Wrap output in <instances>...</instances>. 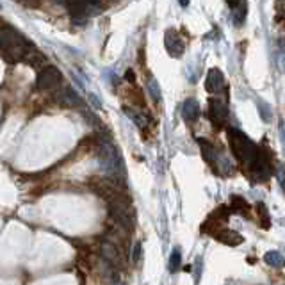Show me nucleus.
Segmentation results:
<instances>
[{
	"label": "nucleus",
	"mask_w": 285,
	"mask_h": 285,
	"mask_svg": "<svg viewBox=\"0 0 285 285\" xmlns=\"http://www.w3.org/2000/svg\"><path fill=\"white\" fill-rule=\"evenodd\" d=\"M64 4L68 5L70 13L75 16V18H80V16L86 15V9L89 5L86 4V0H64Z\"/></svg>",
	"instance_id": "nucleus-14"
},
{
	"label": "nucleus",
	"mask_w": 285,
	"mask_h": 285,
	"mask_svg": "<svg viewBox=\"0 0 285 285\" xmlns=\"http://www.w3.org/2000/svg\"><path fill=\"white\" fill-rule=\"evenodd\" d=\"M55 102L63 105V107H79V109L84 107V102L80 100V96L70 86H64L63 89L59 88L55 91Z\"/></svg>",
	"instance_id": "nucleus-7"
},
{
	"label": "nucleus",
	"mask_w": 285,
	"mask_h": 285,
	"mask_svg": "<svg viewBox=\"0 0 285 285\" xmlns=\"http://www.w3.org/2000/svg\"><path fill=\"white\" fill-rule=\"evenodd\" d=\"M125 253L127 251L123 250L121 246L113 241H109V239L100 242V255H102V259L105 262H109L113 267H116V269H119V267L125 265Z\"/></svg>",
	"instance_id": "nucleus-4"
},
{
	"label": "nucleus",
	"mask_w": 285,
	"mask_h": 285,
	"mask_svg": "<svg viewBox=\"0 0 285 285\" xmlns=\"http://www.w3.org/2000/svg\"><path fill=\"white\" fill-rule=\"evenodd\" d=\"M30 45L13 27H0V57L7 63H18L29 52Z\"/></svg>",
	"instance_id": "nucleus-2"
},
{
	"label": "nucleus",
	"mask_w": 285,
	"mask_h": 285,
	"mask_svg": "<svg viewBox=\"0 0 285 285\" xmlns=\"http://www.w3.org/2000/svg\"><path fill=\"white\" fill-rule=\"evenodd\" d=\"M180 265H182V253H180L178 248H175L171 257H169V271H171V273H177V271L180 269Z\"/></svg>",
	"instance_id": "nucleus-18"
},
{
	"label": "nucleus",
	"mask_w": 285,
	"mask_h": 285,
	"mask_svg": "<svg viewBox=\"0 0 285 285\" xmlns=\"http://www.w3.org/2000/svg\"><path fill=\"white\" fill-rule=\"evenodd\" d=\"M278 70H280L282 73H285V50H282L280 54H278Z\"/></svg>",
	"instance_id": "nucleus-21"
},
{
	"label": "nucleus",
	"mask_w": 285,
	"mask_h": 285,
	"mask_svg": "<svg viewBox=\"0 0 285 285\" xmlns=\"http://www.w3.org/2000/svg\"><path fill=\"white\" fill-rule=\"evenodd\" d=\"M276 175H278V182H280V186H282V189H284L285 191V173H284V169H278V173H276Z\"/></svg>",
	"instance_id": "nucleus-22"
},
{
	"label": "nucleus",
	"mask_w": 285,
	"mask_h": 285,
	"mask_svg": "<svg viewBox=\"0 0 285 285\" xmlns=\"http://www.w3.org/2000/svg\"><path fill=\"white\" fill-rule=\"evenodd\" d=\"M225 86V79H223V73L217 68H212L209 73H207L205 80V89L209 93H219Z\"/></svg>",
	"instance_id": "nucleus-10"
},
{
	"label": "nucleus",
	"mask_w": 285,
	"mask_h": 285,
	"mask_svg": "<svg viewBox=\"0 0 285 285\" xmlns=\"http://www.w3.org/2000/svg\"><path fill=\"white\" fill-rule=\"evenodd\" d=\"M24 61L27 64H29V66H32L34 70H40V71L45 68V64H47V57H45V55L41 54L40 50H36L34 47H30L29 52L25 54Z\"/></svg>",
	"instance_id": "nucleus-11"
},
{
	"label": "nucleus",
	"mask_w": 285,
	"mask_h": 285,
	"mask_svg": "<svg viewBox=\"0 0 285 285\" xmlns=\"http://www.w3.org/2000/svg\"><path fill=\"white\" fill-rule=\"evenodd\" d=\"M141 257H142V246H141V242H136V244H134V251H132L134 264H138V262L141 261Z\"/></svg>",
	"instance_id": "nucleus-20"
},
{
	"label": "nucleus",
	"mask_w": 285,
	"mask_h": 285,
	"mask_svg": "<svg viewBox=\"0 0 285 285\" xmlns=\"http://www.w3.org/2000/svg\"><path fill=\"white\" fill-rule=\"evenodd\" d=\"M226 116H228V109L226 105L217 98L209 100V107H207V118L211 119V123L214 127L221 128L226 121Z\"/></svg>",
	"instance_id": "nucleus-6"
},
{
	"label": "nucleus",
	"mask_w": 285,
	"mask_h": 285,
	"mask_svg": "<svg viewBox=\"0 0 285 285\" xmlns=\"http://www.w3.org/2000/svg\"><path fill=\"white\" fill-rule=\"evenodd\" d=\"M0 27H4V25H2V22H0Z\"/></svg>",
	"instance_id": "nucleus-27"
},
{
	"label": "nucleus",
	"mask_w": 285,
	"mask_h": 285,
	"mask_svg": "<svg viewBox=\"0 0 285 285\" xmlns=\"http://www.w3.org/2000/svg\"><path fill=\"white\" fill-rule=\"evenodd\" d=\"M230 211L232 212H237V214H241V216H244V217H250L251 205L248 202H246L244 198H241V196H232Z\"/></svg>",
	"instance_id": "nucleus-13"
},
{
	"label": "nucleus",
	"mask_w": 285,
	"mask_h": 285,
	"mask_svg": "<svg viewBox=\"0 0 285 285\" xmlns=\"http://www.w3.org/2000/svg\"><path fill=\"white\" fill-rule=\"evenodd\" d=\"M61 82H63V77H61V71L55 66H47L40 71L38 75V89L41 91H57L61 88Z\"/></svg>",
	"instance_id": "nucleus-5"
},
{
	"label": "nucleus",
	"mask_w": 285,
	"mask_h": 285,
	"mask_svg": "<svg viewBox=\"0 0 285 285\" xmlns=\"http://www.w3.org/2000/svg\"><path fill=\"white\" fill-rule=\"evenodd\" d=\"M96 159H98V164L105 173V177L113 178L114 182L125 187V164L113 142L105 141V139L96 142Z\"/></svg>",
	"instance_id": "nucleus-1"
},
{
	"label": "nucleus",
	"mask_w": 285,
	"mask_h": 285,
	"mask_svg": "<svg viewBox=\"0 0 285 285\" xmlns=\"http://www.w3.org/2000/svg\"><path fill=\"white\" fill-rule=\"evenodd\" d=\"M228 142H230V148L234 155H236V159L244 167L250 164V161L259 152V146L255 142L251 141L246 134H242L241 130H237V128H228Z\"/></svg>",
	"instance_id": "nucleus-3"
},
{
	"label": "nucleus",
	"mask_w": 285,
	"mask_h": 285,
	"mask_svg": "<svg viewBox=\"0 0 285 285\" xmlns=\"http://www.w3.org/2000/svg\"><path fill=\"white\" fill-rule=\"evenodd\" d=\"M164 45H166V50L167 54L171 55V57H180L184 54V50H186V43L184 40L180 38L177 30H166V36H164Z\"/></svg>",
	"instance_id": "nucleus-8"
},
{
	"label": "nucleus",
	"mask_w": 285,
	"mask_h": 285,
	"mask_svg": "<svg viewBox=\"0 0 285 285\" xmlns=\"http://www.w3.org/2000/svg\"><path fill=\"white\" fill-rule=\"evenodd\" d=\"M118 285H125V284H118Z\"/></svg>",
	"instance_id": "nucleus-28"
},
{
	"label": "nucleus",
	"mask_w": 285,
	"mask_h": 285,
	"mask_svg": "<svg viewBox=\"0 0 285 285\" xmlns=\"http://www.w3.org/2000/svg\"><path fill=\"white\" fill-rule=\"evenodd\" d=\"M182 116L186 121L192 123L196 121L198 118H200V105H198V102L194 98H189L184 102L182 105Z\"/></svg>",
	"instance_id": "nucleus-12"
},
{
	"label": "nucleus",
	"mask_w": 285,
	"mask_h": 285,
	"mask_svg": "<svg viewBox=\"0 0 285 285\" xmlns=\"http://www.w3.org/2000/svg\"><path fill=\"white\" fill-rule=\"evenodd\" d=\"M280 134H282V141H284V144H285V125L284 123H280Z\"/></svg>",
	"instance_id": "nucleus-24"
},
{
	"label": "nucleus",
	"mask_w": 285,
	"mask_h": 285,
	"mask_svg": "<svg viewBox=\"0 0 285 285\" xmlns=\"http://www.w3.org/2000/svg\"><path fill=\"white\" fill-rule=\"evenodd\" d=\"M225 2H226L228 5H230L232 9H236V7L239 9V7L242 5V0H225Z\"/></svg>",
	"instance_id": "nucleus-23"
},
{
	"label": "nucleus",
	"mask_w": 285,
	"mask_h": 285,
	"mask_svg": "<svg viewBox=\"0 0 285 285\" xmlns=\"http://www.w3.org/2000/svg\"><path fill=\"white\" fill-rule=\"evenodd\" d=\"M86 4H88V5H98L100 0H86Z\"/></svg>",
	"instance_id": "nucleus-25"
},
{
	"label": "nucleus",
	"mask_w": 285,
	"mask_h": 285,
	"mask_svg": "<svg viewBox=\"0 0 285 285\" xmlns=\"http://www.w3.org/2000/svg\"><path fill=\"white\" fill-rule=\"evenodd\" d=\"M255 211L259 214V219H261V226L262 228H269L271 226V219H269V212H267V207L264 203H257Z\"/></svg>",
	"instance_id": "nucleus-17"
},
{
	"label": "nucleus",
	"mask_w": 285,
	"mask_h": 285,
	"mask_svg": "<svg viewBox=\"0 0 285 285\" xmlns=\"http://www.w3.org/2000/svg\"><path fill=\"white\" fill-rule=\"evenodd\" d=\"M212 237H214L216 241L223 242V244H226V246H239L244 242V237H242L239 232L232 230V228H226V226L219 228V230H217Z\"/></svg>",
	"instance_id": "nucleus-9"
},
{
	"label": "nucleus",
	"mask_w": 285,
	"mask_h": 285,
	"mask_svg": "<svg viewBox=\"0 0 285 285\" xmlns=\"http://www.w3.org/2000/svg\"><path fill=\"white\" fill-rule=\"evenodd\" d=\"M178 2H180L182 7H187V5H189V0H178Z\"/></svg>",
	"instance_id": "nucleus-26"
},
{
	"label": "nucleus",
	"mask_w": 285,
	"mask_h": 285,
	"mask_svg": "<svg viewBox=\"0 0 285 285\" xmlns=\"http://www.w3.org/2000/svg\"><path fill=\"white\" fill-rule=\"evenodd\" d=\"M148 91H150V95H152L153 102H159V100H161V91H159L157 82H155L153 79L148 82Z\"/></svg>",
	"instance_id": "nucleus-19"
},
{
	"label": "nucleus",
	"mask_w": 285,
	"mask_h": 285,
	"mask_svg": "<svg viewBox=\"0 0 285 285\" xmlns=\"http://www.w3.org/2000/svg\"><path fill=\"white\" fill-rule=\"evenodd\" d=\"M123 111H125V114H127L128 118L132 119L136 125H138L139 128H144V125H146V118L142 116L139 111H136V109H132V107H128V105H125L123 107Z\"/></svg>",
	"instance_id": "nucleus-16"
},
{
	"label": "nucleus",
	"mask_w": 285,
	"mask_h": 285,
	"mask_svg": "<svg viewBox=\"0 0 285 285\" xmlns=\"http://www.w3.org/2000/svg\"><path fill=\"white\" fill-rule=\"evenodd\" d=\"M264 262L267 265H271V267H284L285 265V257L282 255L280 251L271 250L264 255Z\"/></svg>",
	"instance_id": "nucleus-15"
}]
</instances>
